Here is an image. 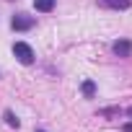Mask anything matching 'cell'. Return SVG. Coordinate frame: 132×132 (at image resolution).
<instances>
[{
    "label": "cell",
    "instance_id": "6da1fadb",
    "mask_svg": "<svg viewBox=\"0 0 132 132\" xmlns=\"http://www.w3.org/2000/svg\"><path fill=\"white\" fill-rule=\"evenodd\" d=\"M13 54H16V60H18L21 65H31V62H34V49H31L26 42H16V44H13Z\"/></svg>",
    "mask_w": 132,
    "mask_h": 132
},
{
    "label": "cell",
    "instance_id": "7a4b0ae2",
    "mask_svg": "<svg viewBox=\"0 0 132 132\" xmlns=\"http://www.w3.org/2000/svg\"><path fill=\"white\" fill-rule=\"evenodd\" d=\"M34 16H26V13H16L13 16V21H11V26L16 29V31H29V29H34Z\"/></svg>",
    "mask_w": 132,
    "mask_h": 132
},
{
    "label": "cell",
    "instance_id": "3957f363",
    "mask_svg": "<svg viewBox=\"0 0 132 132\" xmlns=\"http://www.w3.org/2000/svg\"><path fill=\"white\" fill-rule=\"evenodd\" d=\"M114 54H119V57H129L132 54V42H127V39H119V42H114Z\"/></svg>",
    "mask_w": 132,
    "mask_h": 132
},
{
    "label": "cell",
    "instance_id": "277c9868",
    "mask_svg": "<svg viewBox=\"0 0 132 132\" xmlns=\"http://www.w3.org/2000/svg\"><path fill=\"white\" fill-rule=\"evenodd\" d=\"M104 8H114V11H124L129 8V0H98Z\"/></svg>",
    "mask_w": 132,
    "mask_h": 132
},
{
    "label": "cell",
    "instance_id": "5b68a950",
    "mask_svg": "<svg viewBox=\"0 0 132 132\" xmlns=\"http://www.w3.org/2000/svg\"><path fill=\"white\" fill-rule=\"evenodd\" d=\"M34 8H36L39 13H49V11L54 8V0H34Z\"/></svg>",
    "mask_w": 132,
    "mask_h": 132
},
{
    "label": "cell",
    "instance_id": "8992f818",
    "mask_svg": "<svg viewBox=\"0 0 132 132\" xmlns=\"http://www.w3.org/2000/svg\"><path fill=\"white\" fill-rule=\"evenodd\" d=\"M93 93H96L93 80H86V83H83V96H86V98H93Z\"/></svg>",
    "mask_w": 132,
    "mask_h": 132
},
{
    "label": "cell",
    "instance_id": "52a82bcc",
    "mask_svg": "<svg viewBox=\"0 0 132 132\" xmlns=\"http://www.w3.org/2000/svg\"><path fill=\"white\" fill-rule=\"evenodd\" d=\"M5 122H8V124H11V127H18V119H16V114H13V111H11V109H8V111H5Z\"/></svg>",
    "mask_w": 132,
    "mask_h": 132
},
{
    "label": "cell",
    "instance_id": "ba28073f",
    "mask_svg": "<svg viewBox=\"0 0 132 132\" xmlns=\"http://www.w3.org/2000/svg\"><path fill=\"white\" fill-rule=\"evenodd\" d=\"M124 132H132V122H127V124H124Z\"/></svg>",
    "mask_w": 132,
    "mask_h": 132
},
{
    "label": "cell",
    "instance_id": "9c48e42d",
    "mask_svg": "<svg viewBox=\"0 0 132 132\" xmlns=\"http://www.w3.org/2000/svg\"><path fill=\"white\" fill-rule=\"evenodd\" d=\"M36 132H44V129H36Z\"/></svg>",
    "mask_w": 132,
    "mask_h": 132
}]
</instances>
